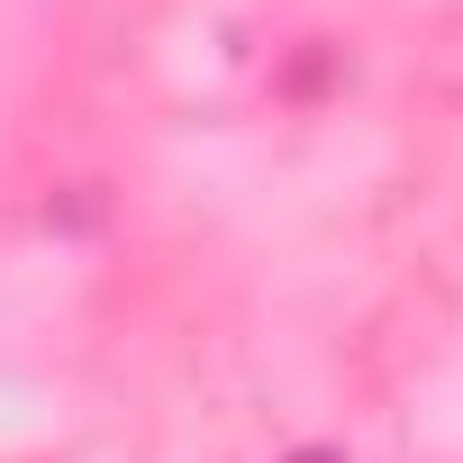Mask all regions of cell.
<instances>
[{
    "label": "cell",
    "instance_id": "6da1fadb",
    "mask_svg": "<svg viewBox=\"0 0 463 463\" xmlns=\"http://www.w3.org/2000/svg\"><path fill=\"white\" fill-rule=\"evenodd\" d=\"M291 463H345V454H336V445H300Z\"/></svg>",
    "mask_w": 463,
    "mask_h": 463
}]
</instances>
